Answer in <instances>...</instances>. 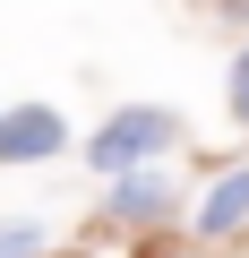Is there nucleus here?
<instances>
[{"label":"nucleus","instance_id":"1","mask_svg":"<svg viewBox=\"0 0 249 258\" xmlns=\"http://www.w3.org/2000/svg\"><path fill=\"white\" fill-rule=\"evenodd\" d=\"M163 147H181V120H172L163 103H129V112H112L95 138H86V164H95L103 181H129V172H155Z\"/></svg>","mask_w":249,"mask_h":258},{"label":"nucleus","instance_id":"3","mask_svg":"<svg viewBox=\"0 0 249 258\" xmlns=\"http://www.w3.org/2000/svg\"><path fill=\"white\" fill-rule=\"evenodd\" d=\"M103 215H112V224H129V232H155V224L172 215V181H163V172H129V181H112Z\"/></svg>","mask_w":249,"mask_h":258},{"label":"nucleus","instance_id":"7","mask_svg":"<svg viewBox=\"0 0 249 258\" xmlns=\"http://www.w3.org/2000/svg\"><path fill=\"white\" fill-rule=\"evenodd\" d=\"M146 258H189V249H172V241H155V249H146Z\"/></svg>","mask_w":249,"mask_h":258},{"label":"nucleus","instance_id":"4","mask_svg":"<svg viewBox=\"0 0 249 258\" xmlns=\"http://www.w3.org/2000/svg\"><path fill=\"white\" fill-rule=\"evenodd\" d=\"M189 224H198V241H232V232L249 224V164H232V172L206 189V207H198Z\"/></svg>","mask_w":249,"mask_h":258},{"label":"nucleus","instance_id":"2","mask_svg":"<svg viewBox=\"0 0 249 258\" xmlns=\"http://www.w3.org/2000/svg\"><path fill=\"white\" fill-rule=\"evenodd\" d=\"M69 147V120L52 103H18V112H0V164H43Z\"/></svg>","mask_w":249,"mask_h":258},{"label":"nucleus","instance_id":"5","mask_svg":"<svg viewBox=\"0 0 249 258\" xmlns=\"http://www.w3.org/2000/svg\"><path fill=\"white\" fill-rule=\"evenodd\" d=\"M35 249H43L35 224H0V258H35Z\"/></svg>","mask_w":249,"mask_h":258},{"label":"nucleus","instance_id":"6","mask_svg":"<svg viewBox=\"0 0 249 258\" xmlns=\"http://www.w3.org/2000/svg\"><path fill=\"white\" fill-rule=\"evenodd\" d=\"M232 120L249 129V43H240V60H232Z\"/></svg>","mask_w":249,"mask_h":258}]
</instances>
